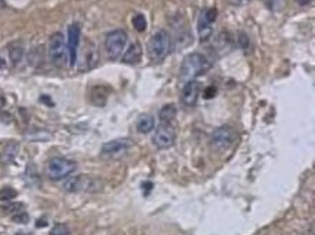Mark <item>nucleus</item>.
I'll use <instances>...</instances> for the list:
<instances>
[{
	"label": "nucleus",
	"mask_w": 315,
	"mask_h": 235,
	"mask_svg": "<svg viewBox=\"0 0 315 235\" xmlns=\"http://www.w3.org/2000/svg\"><path fill=\"white\" fill-rule=\"evenodd\" d=\"M211 70V61L201 54V52H192L184 57L183 62L180 66V80L186 83L189 80H195L206 74Z\"/></svg>",
	"instance_id": "f257e3e1"
},
{
	"label": "nucleus",
	"mask_w": 315,
	"mask_h": 235,
	"mask_svg": "<svg viewBox=\"0 0 315 235\" xmlns=\"http://www.w3.org/2000/svg\"><path fill=\"white\" fill-rule=\"evenodd\" d=\"M172 48V39L167 31L161 29L157 31L156 34L150 38L149 45H147V51H149L150 60L154 62H160L167 57V54Z\"/></svg>",
	"instance_id": "f03ea898"
},
{
	"label": "nucleus",
	"mask_w": 315,
	"mask_h": 235,
	"mask_svg": "<svg viewBox=\"0 0 315 235\" xmlns=\"http://www.w3.org/2000/svg\"><path fill=\"white\" fill-rule=\"evenodd\" d=\"M76 168V161L64 157H54L47 164V174L51 180H62L67 179L71 173H74Z\"/></svg>",
	"instance_id": "7ed1b4c3"
},
{
	"label": "nucleus",
	"mask_w": 315,
	"mask_h": 235,
	"mask_svg": "<svg viewBox=\"0 0 315 235\" xmlns=\"http://www.w3.org/2000/svg\"><path fill=\"white\" fill-rule=\"evenodd\" d=\"M128 36L127 32L122 29H115L112 32L106 35L105 48L108 52V57L111 60H119L122 57V52L127 48Z\"/></svg>",
	"instance_id": "20e7f679"
},
{
	"label": "nucleus",
	"mask_w": 315,
	"mask_h": 235,
	"mask_svg": "<svg viewBox=\"0 0 315 235\" xmlns=\"http://www.w3.org/2000/svg\"><path fill=\"white\" fill-rule=\"evenodd\" d=\"M236 131L228 125H222L212 132L209 145L214 151H225V149H229L231 145L236 142Z\"/></svg>",
	"instance_id": "39448f33"
},
{
	"label": "nucleus",
	"mask_w": 315,
	"mask_h": 235,
	"mask_svg": "<svg viewBox=\"0 0 315 235\" xmlns=\"http://www.w3.org/2000/svg\"><path fill=\"white\" fill-rule=\"evenodd\" d=\"M66 52L67 47L64 42V36L60 32H55L50 36L48 41V55L55 67H62L66 62Z\"/></svg>",
	"instance_id": "423d86ee"
},
{
	"label": "nucleus",
	"mask_w": 315,
	"mask_h": 235,
	"mask_svg": "<svg viewBox=\"0 0 315 235\" xmlns=\"http://www.w3.org/2000/svg\"><path fill=\"white\" fill-rule=\"evenodd\" d=\"M154 144L161 149H166L175 145L176 131L172 123H160L153 137Z\"/></svg>",
	"instance_id": "0eeeda50"
},
{
	"label": "nucleus",
	"mask_w": 315,
	"mask_h": 235,
	"mask_svg": "<svg viewBox=\"0 0 315 235\" xmlns=\"http://www.w3.org/2000/svg\"><path fill=\"white\" fill-rule=\"evenodd\" d=\"M80 36H81V29L77 24H73L69 26L67 32V51H69V62L71 67L76 66L77 61V52H79Z\"/></svg>",
	"instance_id": "6e6552de"
},
{
	"label": "nucleus",
	"mask_w": 315,
	"mask_h": 235,
	"mask_svg": "<svg viewBox=\"0 0 315 235\" xmlns=\"http://www.w3.org/2000/svg\"><path fill=\"white\" fill-rule=\"evenodd\" d=\"M131 141L127 138L122 139H112L109 142L103 144L102 147V156L103 157H118L125 154L131 148Z\"/></svg>",
	"instance_id": "1a4fd4ad"
},
{
	"label": "nucleus",
	"mask_w": 315,
	"mask_h": 235,
	"mask_svg": "<svg viewBox=\"0 0 315 235\" xmlns=\"http://www.w3.org/2000/svg\"><path fill=\"white\" fill-rule=\"evenodd\" d=\"M201 95V83L196 80L186 81L182 90V103L187 108H192L198 102V97Z\"/></svg>",
	"instance_id": "9d476101"
},
{
	"label": "nucleus",
	"mask_w": 315,
	"mask_h": 235,
	"mask_svg": "<svg viewBox=\"0 0 315 235\" xmlns=\"http://www.w3.org/2000/svg\"><path fill=\"white\" fill-rule=\"evenodd\" d=\"M89 186V179L86 176H76L70 177L67 182L64 183V189L67 191H80L85 190Z\"/></svg>",
	"instance_id": "9b49d317"
},
{
	"label": "nucleus",
	"mask_w": 315,
	"mask_h": 235,
	"mask_svg": "<svg viewBox=\"0 0 315 235\" xmlns=\"http://www.w3.org/2000/svg\"><path fill=\"white\" fill-rule=\"evenodd\" d=\"M142 57V50L138 44H132L127 52L122 55V61L125 64H138Z\"/></svg>",
	"instance_id": "f8f14e48"
},
{
	"label": "nucleus",
	"mask_w": 315,
	"mask_h": 235,
	"mask_svg": "<svg viewBox=\"0 0 315 235\" xmlns=\"http://www.w3.org/2000/svg\"><path fill=\"white\" fill-rule=\"evenodd\" d=\"M18 151H19V144L18 142H15V141H10L9 144L5 147V149H3V153H2V161L5 163V164H10L13 160H15V157L18 156Z\"/></svg>",
	"instance_id": "ddd939ff"
},
{
	"label": "nucleus",
	"mask_w": 315,
	"mask_h": 235,
	"mask_svg": "<svg viewBox=\"0 0 315 235\" xmlns=\"http://www.w3.org/2000/svg\"><path fill=\"white\" fill-rule=\"evenodd\" d=\"M176 115H177V108L175 104H164L160 111V123H172L175 121Z\"/></svg>",
	"instance_id": "4468645a"
},
{
	"label": "nucleus",
	"mask_w": 315,
	"mask_h": 235,
	"mask_svg": "<svg viewBox=\"0 0 315 235\" xmlns=\"http://www.w3.org/2000/svg\"><path fill=\"white\" fill-rule=\"evenodd\" d=\"M198 34H199L201 41L209 39V36L212 35V24L205 19L203 13H202L201 17H199V20H198Z\"/></svg>",
	"instance_id": "2eb2a0df"
},
{
	"label": "nucleus",
	"mask_w": 315,
	"mask_h": 235,
	"mask_svg": "<svg viewBox=\"0 0 315 235\" xmlns=\"http://www.w3.org/2000/svg\"><path fill=\"white\" fill-rule=\"evenodd\" d=\"M154 126H156V121H154L153 116H149V115L140 118V121L137 123V130L141 134H149V132L154 130Z\"/></svg>",
	"instance_id": "dca6fc26"
},
{
	"label": "nucleus",
	"mask_w": 315,
	"mask_h": 235,
	"mask_svg": "<svg viewBox=\"0 0 315 235\" xmlns=\"http://www.w3.org/2000/svg\"><path fill=\"white\" fill-rule=\"evenodd\" d=\"M9 57L12 64H18L19 61L24 58V47L20 42L10 44L9 47Z\"/></svg>",
	"instance_id": "f3484780"
},
{
	"label": "nucleus",
	"mask_w": 315,
	"mask_h": 235,
	"mask_svg": "<svg viewBox=\"0 0 315 235\" xmlns=\"http://www.w3.org/2000/svg\"><path fill=\"white\" fill-rule=\"evenodd\" d=\"M99 97H102V100L106 102V99H108V92H105V87H102V86L93 87L92 95H90V99H92V102L96 104V106H100Z\"/></svg>",
	"instance_id": "a211bd4d"
},
{
	"label": "nucleus",
	"mask_w": 315,
	"mask_h": 235,
	"mask_svg": "<svg viewBox=\"0 0 315 235\" xmlns=\"http://www.w3.org/2000/svg\"><path fill=\"white\" fill-rule=\"evenodd\" d=\"M132 25L138 32H144L147 29V19L142 13H137L135 16L132 17Z\"/></svg>",
	"instance_id": "6ab92c4d"
},
{
	"label": "nucleus",
	"mask_w": 315,
	"mask_h": 235,
	"mask_svg": "<svg viewBox=\"0 0 315 235\" xmlns=\"http://www.w3.org/2000/svg\"><path fill=\"white\" fill-rule=\"evenodd\" d=\"M18 196V191L12 187H3L0 190V200L2 202H9V200H13Z\"/></svg>",
	"instance_id": "aec40b11"
},
{
	"label": "nucleus",
	"mask_w": 315,
	"mask_h": 235,
	"mask_svg": "<svg viewBox=\"0 0 315 235\" xmlns=\"http://www.w3.org/2000/svg\"><path fill=\"white\" fill-rule=\"evenodd\" d=\"M70 234H71L70 228L66 225V224H57V225L51 229V232H50V235H70Z\"/></svg>",
	"instance_id": "412c9836"
},
{
	"label": "nucleus",
	"mask_w": 315,
	"mask_h": 235,
	"mask_svg": "<svg viewBox=\"0 0 315 235\" xmlns=\"http://www.w3.org/2000/svg\"><path fill=\"white\" fill-rule=\"evenodd\" d=\"M203 16H205V19L208 20V22H211V24H214L215 20H217V17H218V10L215 8H211L208 9L205 13H203Z\"/></svg>",
	"instance_id": "4be33fe9"
},
{
	"label": "nucleus",
	"mask_w": 315,
	"mask_h": 235,
	"mask_svg": "<svg viewBox=\"0 0 315 235\" xmlns=\"http://www.w3.org/2000/svg\"><path fill=\"white\" fill-rule=\"evenodd\" d=\"M215 95H217V89L214 86L206 87V89L203 90V97H205V99H212Z\"/></svg>",
	"instance_id": "5701e85b"
},
{
	"label": "nucleus",
	"mask_w": 315,
	"mask_h": 235,
	"mask_svg": "<svg viewBox=\"0 0 315 235\" xmlns=\"http://www.w3.org/2000/svg\"><path fill=\"white\" fill-rule=\"evenodd\" d=\"M228 2L234 6H243V5H247L250 0H228Z\"/></svg>",
	"instance_id": "b1692460"
},
{
	"label": "nucleus",
	"mask_w": 315,
	"mask_h": 235,
	"mask_svg": "<svg viewBox=\"0 0 315 235\" xmlns=\"http://www.w3.org/2000/svg\"><path fill=\"white\" fill-rule=\"evenodd\" d=\"M13 219H15V221H18L19 224H27L28 215H27V213H22L20 217H15Z\"/></svg>",
	"instance_id": "393cba45"
},
{
	"label": "nucleus",
	"mask_w": 315,
	"mask_h": 235,
	"mask_svg": "<svg viewBox=\"0 0 315 235\" xmlns=\"http://www.w3.org/2000/svg\"><path fill=\"white\" fill-rule=\"evenodd\" d=\"M238 39L241 41V47H243V48L245 50V48L248 47V44H247V36H245L244 34H241L240 36H238Z\"/></svg>",
	"instance_id": "a878e982"
},
{
	"label": "nucleus",
	"mask_w": 315,
	"mask_h": 235,
	"mask_svg": "<svg viewBox=\"0 0 315 235\" xmlns=\"http://www.w3.org/2000/svg\"><path fill=\"white\" fill-rule=\"evenodd\" d=\"M298 5H301V6H306V5H311L314 0H297Z\"/></svg>",
	"instance_id": "bb28decb"
},
{
	"label": "nucleus",
	"mask_w": 315,
	"mask_h": 235,
	"mask_svg": "<svg viewBox=\"0 0 315 235\" xmlns=\"http://www.w3.org/2000/svg\"><path fill=\"white\" fill-rule=\"evenodd\" d=\"M5 8V0H0V9Z\"/></svg>",
	"instance_id": "cd10ccee"
},
{
	"label": "nucleus",
	"mask_w": 315,
	"mask_h": 235,
	"mask_svg": "<svg viewBox=\"0 0 315 235\" xmlns=\"http://www.w3.org/2000/svg\"><path fill=\"white\" fill-rule=\"evenodd\" d=\"M3 66V61H2V58H0V67Z\"/></svg>",
	"instance_id": "c85d7f7f"
}]
</instances>
